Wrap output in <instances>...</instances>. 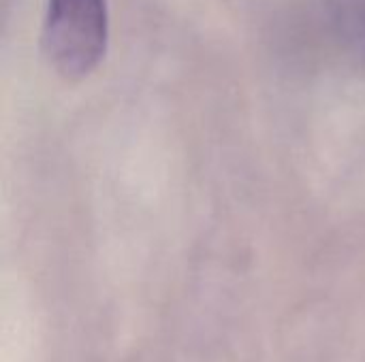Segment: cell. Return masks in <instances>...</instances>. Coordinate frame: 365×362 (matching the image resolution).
I'll use <instances>...</instances> for the list:
<instances>
[{
	"label": "cell",
	"instance_id": "cell-1",
	"mask_svg": "<svg viewBox=\"0 0 365 362\" xmlns=\"http://www.w3.org/2000/svg\"><path fill=\"white\" fill-rule=\"evenodd\" d=\"M109 41L107 0H49L43 49L64 79L88 77L105 58Z\"/></svg>",
	"mask_w": 365,
	"mask_h": 362
}]
</instances>
